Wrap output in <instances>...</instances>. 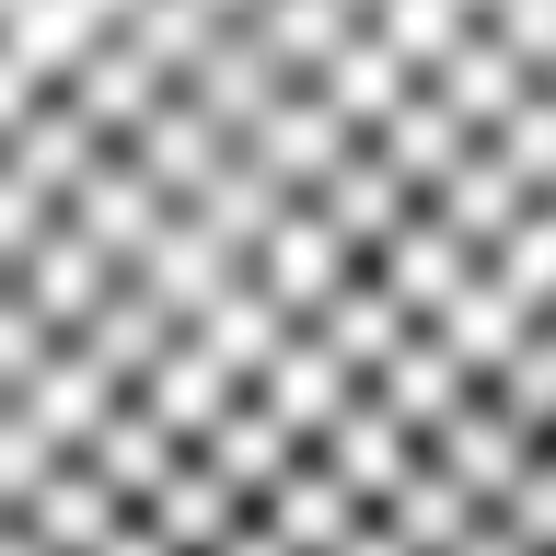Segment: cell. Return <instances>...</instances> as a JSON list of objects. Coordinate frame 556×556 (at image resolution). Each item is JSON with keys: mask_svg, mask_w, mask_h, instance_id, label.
I'll list each match as a JSON object with an SVG mask.
<instances>
[{"mask_svg": "<svg viewBox=\"0 0 556 556\" xmlns=\"http://www.w3.org/2000/svg\"><path fill=\"white\" fill-rule=\"evenodd\" d=\"M0 556H556V0H0Z\"/></svg>", "mask_w": 556, "mask_h": 556, "instance_id": "6da1fadb", "label": "cell"}]
</instances>
